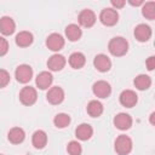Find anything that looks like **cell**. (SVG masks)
Listing matches in <instances>:
<instances>
[{
    "instance_id": "1",
    "label": "cell",
    "mask_w": 155,
    "mask_h": 155,
    "mask_svg": "<svg viewBox=\"0 0 155 155\" xmlns=\"http://www.w3.org/2000/svg\"><path fill=\"white\" fill-rule=\"evenodd\" d=\"M108 50H109V52L113 56L121 57V56L127 53V51H128V42L122 36H115V38L110 39V41L108 44Z\"/></svg>"
},
{
    "instance_id": "2",
    "label": "cell",
    "mask_w": 155,
    "mask_h": 155,
    "mask_svg": "<svg viewBox=\"0 0 155 155\" xmlns=\"http://www.w3.org/2000/svg\"><path fill=\"white\" fill-rule=\"evenodd\" d=\"M132 139L126 136V134H120L116 137L115 139V143H114V148H115V151L119 154V155H127L131 153L132 150Z\"/></svg>"
},
{
    "instance_id": "3",
    "label": "cell",
    "mask_w": 155,
    "mask_h": 155,
    "mask_svg": "<svg viewBox=\"0 0 155 155\" xmlns=\"http://www.w3.org/2000/svg\"><path fill=\"white\" fill-rule=\"evenodd\" d=\"M99 21L102 24L107 27H113L119 21V13L115 8H111V7L103 8L99 13Z\"/></svg>"
},
{
    "instance_id": "4",
    "label": "cell",
    "mask_w": 155,
    "mask_h": 155,
    "mask_svg": "<svg viewBox=\"0 0 155 155\" xmlns=\"http://www.w3.org/2000/svg\"><path fill=\"white\" fill-rule=\"evenodd\" d=\"M38 99L36 90L31 86H25L19 92V101L24 105H33Z\"/></svg>"
},
{
    "instance_id": "5",
    "label": "cell",
    "mask_w": 155,
    "mask_h": 155,
    "mask_svg": "<svg viewBox=\"0 0 155 155\" xmlns=\"http://www.w3.org/2000/svg\"><path fill=\"white\" fill-rule=\"evenodd\" d=\"M15 78L18 82L21 84H27L33 78V69L30 65L28 64H21L16 68V71H15Z\"/></svg>"
},
{
    "instance_id": "6",
    "label": "cell",
    "mask_w": 155,
    "mask_h": 155,
    "mask_svg": "<svg viewBox=\"0 0 155 155\" xmlns=\"http://www.w3.org/2000/svg\"><path fill=\"white\" fill-rule=\"evenodd\" d=\"M92 91H93L94 96L98 98H108L111 93V86L109 82H107L104 80H99L93 84Z\"/></svg>"
},
{
    "instance_id": "7",
    "label": "cell",
    "mask_w": 155,
    "mask_h": 155,
    "mask_svg": "<svg viewBox=\"0 0 155 155\" xmlns=\"http://www.w3.org/2000/svg\"><path fill=\"white\" fill-rule=\"evenodd\" d=\"M64 44H65L64 38L61 34H58V33H52L46 39V46L51 51H54V52L61 51L64 47Z\"/></svg>"
},
{
    "instance_id": "8",
    "label": "cell",
    "mask_w": 155,
    "mask_h": 155,
    "mask_svg": "<svg viewBox=\"0 0 155 155\" xmlns=\"http://www.w3.org/2000/svg\"><path fill=\"white\" fill-rule=\"evenodd\" d=\"M119 101L121 103V105L126 107V108H132L137 104L138 102V96L134 91L132 90H124L121 93H120V97H119Z\"/></svg>"
},
{
    "instance_id": "9",
    "label": "cell",
    "mask_w": 155,
    "mask_h": 155,
    "mask_svg": "<svg viewBox=\"0 0 155 155\" xmlns=\"http://www.w3.org/2000/svg\"><path fill=\"white\" fill-rule=\"evenodd\" d=\"M46 99L48 103L51 104H61L64 99V91L62 87L59 86H53L51 88H48L47 93H46Z\"/></svg>"
},
{
    "instance_id": "10",
    "label": "cell",
    "mask_w": 155,
    "mask_h": 155,
    "mask_svg": "<svg viewBox=\"0 0 155 155\" xmlns=\"http://www.w3.org/2000/svg\"><path fill=\"white\" fill-rule=\"evenodd\" d=\"M113 122H114V126L117 130L126 131V130L131 128L133 121H132V117L128 114H126V113H119L117 115H115Z\"/></svg>"
},
{
    "instance_id": "11",
    "label": "cell",
    "mask_w": 155,
    "mask_h": 155,
    "mask_svg": "<svg viewBox=\"0 0 155 155\" xmlns=\"http://www.w3.org/2000/svg\"><path fill=\"white\" fill-rule=\"evenodd\" d=\"M93 65H94V68L98 71L105 73V71H109L110 70V68H111V61L109 59V57L107 54L99 53V54H97L93 58Z\"/></svg>"
},
{
    "instance_id": "12",
    "label": "cell",
    "mask_w": 155,
    "mask_h": 155,
    "mask_svg": "<svg viewBox=\"0 0 155 155\" xmlns=\"http://www.w3.org/2000/svg\"><path fill=\"white\" fill-rule=\"evenodd\" d=\"M78 19H79L80 25H82L85 28H91L96 23V13L92 10L85 8L79 13Z\"/></svg>"
},
{
    "instance_id": "13",
    "label": "cell",
    "mask_w": 155,
    "mask_h": 155,
    "mask_svg": "<svg viewBox=\"0 0 155 155\" xmlns=\"http://www.w3.org/2000/svg\"><path fill=\"white\" fill-rule=\"evenodd\" d=\"M16 30V23L15 21L8 16H2L0 18V33L5 36L12 35Z\"/></svg>"
},
{
    "instance_id": "14",
    "label": "cell",
    "mask_w": 155,
    "mask_h": 155,
    "mask_svg": "<svg viewBox=\"0 0 155 155\" xmlns=\"http://www.w3.org/2000/svg\"><path fill=\"white\" fill-rule=\"evenodd\" d=\"M134 36L139 42H145L151 38V28L145 23H140L134 28Z\"/></svg>"
},
{
    "instance_id": "15",
    "label": "cell",
    "mask_w": 155,
    "mask_h": 155,
    "mask_svg": "<svg viewBox=\"0 0 155 155\" xmlns=\"http://www.w3.org/2000/svg\"><path fill=\"white\" fill-rule=\"evenodd\" d=\"M65 63H67V61H65L64 56L56 53V54H52V56L48 58V61H47V67H48V69L52 70V71H59V70H62V69L64 68Z\"/></svg>"
},
{
    "instance_id": "16",
    "label": "cell",
    "mask_w": 155,
    "mask_h": 155,
    "mask_svg": "<svg viewBox=\"0 0 155 155\" xmlns=\"http://www.w3.org/2000/svg\"><path fill=\"white\" fill-rule=\"evenodd\" d=\"M52 81H53V76L50 71H41L38 74L35 79V84L40 90H47L48 87H51Z\"/></svg>"
},
{
    "instance_id": "17",
    "label": "cell",
    "mask_w": 155,
    "mask_h": 155,
    "mask_svg": "<svg viewBox=\"0 0 155 155\" xmlns=\"http://www.w3.org/2000/svg\"><path fill=\"white\" fill-rule=\"evenodd\" d=\"M31 143L34 145V148L36 149H42L46 147L47 144V134L45 131L42 130H38L33 133L31 136Z\"/></svg>"
},
{
    "instance_id": "18",
    "label": "cell",
    "mask_w": 155,
    "mask_h": 155,
    "mask_svg": "<svg viewBox=\"0 0 155 155\" xmlns=\"http://www.w3.org/2000/svg\"><path fill=\"white\" fill-rule=\"evenodd\" d=\"M92 134H93V130L88 124H81L75 130V136L80 140H87L92 137Z\"/></svg>"
},
{
    "instance_id": "19",
    "label": "cell",
    "mask_w": 155,
    "mask_h": 155,
    "mask_svg": "<svg viewBox=\"0 0 155 155\" xmlns=\"http://www.w3.org/2000/svg\"><path fill=\"white\" fill-rule=\"evenodd\" d=\"M33 41H34V36L30 31L23 30L16 35V44L19 47H28L33 44Z\"/></svg>"
},
{
    "instance_id": "20",
    "label": "cell",
    "mask_w": 155,
    "mask_h": 155,
    "mask_svg": "<svg viewBox=\"0 0 155 155\" xmlns=\"http://www.w3.org/2000/svg\"><path fill=\"white\" fill-rule=\"evenodd\" d=\"M69 65L74 69H80L85 65L86 63V57L82 52H73L70 56H69Z\"/></svg>"
},
{
    "instance_id": "21",
    "label": "cell",
    "mask_w": 155,
    "mask_h": 155,
    "mask_svg": "<svg viewBox=\"0 0 155 155\" xmlns=\"http://www.w3.org/2000/svg\"><path fill=\"white\" fill-rule=\"evenodd\" d=\"M7 138L12 144H19L24 140L25 133L21 127H12L7 133Z\"/></svg>"
},
{
    "instance_id": "22",
    "label": "cell",
    "mask_w": 155,
    "mask_h": 155,
    "mask_svg": "<svg viewBox=\"0 0 155 155\" xmlns=\"http://www.w3.org/2000/svg\"><path fill=\"white\" fill-rule=\"evenodd\" d=\"M82 35V30L78 24H69L65 27V36L69 41H78Z\"/></svg>"
},
{
    "instance_id": "23",
    "label": "cell",
    "mask_w": 155,
    "mask_h": 155,
    "mask_svg": "<svg viewBox=\"0 0 155 155\" xmlns=\"http://www.w3.org/2000/svg\"><path fill=\"white\" fill-rule=\"evenodd\" d=\"M86 109H87L88 115L92 116V117H98V116H101L103 114V104L97 99L90 101Z\"/></svg>"
},
{
    "instance_id": "24",
    "label": "cell",
    "mask_w": 155,
    "mask_h": 155,
    "mask_svg": "<svg viewBox=\"0 0 155 155\" xmlns=\"http://www.w3.org/2000/svg\"><path fill=\"white\" fill-rule=\"evenodd\" d=\"M133 84L136 86V88L140 90V91H144V90H148L151 85V79L150 76L145 75V74H139L138 76L134 78L133 80Z\"/></svg>"
},
{
    "instance_id": "25",
    "label": "cell",
    "mask_w": 155,
    "mask_h": 155,
    "mask_svg": "<svg viewBox=\"0 0 155 155\" xmlns=\"http://www.w3.org/2000/svg\"><path fill=\"white\" fill-rule=\"evenodd\" d=\"M53 124L57 128H64L70 124V116L65 113H59L54 116L53 119Z\"/></svg>"
},
{
    "instance_id": "26",
    "label": "cell",
    "mask_w": 155,
    "mask_h": 155,
    "mask_svg": "<svg viewBox=\"0 0 155 155\" xmlns=\"http://www.w3.org/2000/svg\"><path fill=\"white\" fill-rule=\"evenodd\" d=\"M142 15H143L145 18L153 21V19L155 18V2H154V1H148V2H145V4L143 5V7H142Z\"/></svg>"
},
{
    "instance_id": "27",
    "label": "cell",
    "mask_w": 155,
    "mask_h": 155,
    "mask_svg": "<svg viewBox=\"0 0 155 155\" xmlns=\"http://www.w3.org/2000/svg\"><path fill=\"white\" fill-rule=\"evenodd\" d=\"M67 151L69 153V155H81L82 147L78 140H71L67 145Z\"/></svg>"
},
{
    "instance_id": "28",
    "label": "cell",
    "mask_w": 155,
    "mask_h": 155,
    "mask_svg": "<svg viewBox=\"0 0 155 155\" xmlns=\"http://www.w3.org/2000/svg\"><path fill=\"white\" fill-rule=\"evenodd\" d=\"M10 82V74L5 69H0V88H4Z\"/></svg>"
},
{
    "instance_id": "29",
    "label": "cell",
    "mask_w": 155,
    "mask_h": 155,
    "mask_svg": "<svg viewBox=\"0 0 155 155\" xmlns=\"http://www.w3.org/2000/svg\"><path fill=\"white\" fill-rule=\"evenodd\" d=\"M8 52V42L4 36H0V57Z\"/></svg>"
},
{
    "instance_id": "30",
    "label": "cell",
    "mask_w": 155,
    "mask_h": 155,
    "mask_svg": "<svg viewBox=\"0 0 155 155\" xmlns=\"http://www.w3.org/2000/svg\"><path fill=\"white\" fill-rule=\"evenodd\" d=\"M145 65H147L148 70H154V68H155V57H154V56H150V57L147 59Z\"/></svg>"
},
{
    "instance_id": "31",
    "label": "cell",
    "mask_w": 155,
    "mask_h": 155,
    "mask_svg": "<svg viewBox=\"0 0 155 155\" xmlns=\"http://www.w3.org/2000/svg\"><path fill=\"white\" fill-rule=\"evenodd\" d=\"M125 4H126L125 0H111V5H113L115 8H121V7L125 6Z\"/></svg>"
},
{
    "instance_id": "32",
    "label": "cell",
    "mask_w": 155,
    "mask_h": 155,
    "mask_svg": "<svg viewBox=\"0 0 155 155\" xmlns=\"http://www.w3.org/2000/svg\"><path fill=\"white\" fill-rule=\"evenodd\" d=\"M128 2H130L132 6H139V5L144 4L143 0H137V1H134V0H128Z\"/></svg>"
},
{
    "instance_id": "33",
    "label": "cell",
    "mask_w": 155,
    "mask_h": 155,
    "mask_svg": "<svg viewBox=\"0 0 155 155\" xmlns=\"http://www.w3.org/2000/svg\"><path fill=\"white\" fill-rule=\"evenodd\" d=\"M154 116H155V113H151L150 114V124L154 125Z\"/></svg>"
},
{
    "instance_id": "34",
    "label": "cell",
    "mask_w": 155,
    "mask_h": 155,
    "mask_svg": "<svg viewBox=\"0 0 155 155\" xmlns=\"http://www.w3.org/2000/svg\"><path fill=\"white\" fill-rule=\"evenodd\" d=\"M0 155H4V154H0Z\"/></svg>"
}]
</instances>
